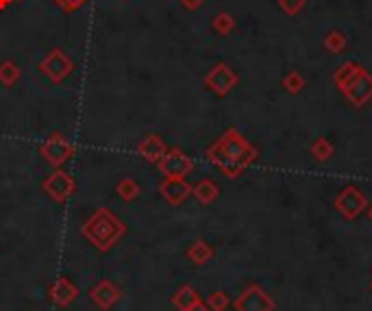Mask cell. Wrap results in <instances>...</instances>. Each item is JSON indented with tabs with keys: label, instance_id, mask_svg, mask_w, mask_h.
Returning a JSON list of instances; mask_svg holds the SVG:
<instances>
[{
	"label": "cell",
	"instance_id": "obj_27",
	"mask_svg": "<svg viewBox=\"0 0 372 311\" xmlns=\"http://www.w3.org/2000/svg\"><path fill=\"white\" fill-rule=\"evenodd\" d=\"M55 3H57V7H59V9L68 11V14H70V11L81 9V7L87 3V0H55Z\"/></svg>",
	"mask_w": 372,
	"mask_h": 311
},
{
	"label": "cell",
	"instance_id": "obj_3",
	"mask_svg": "<svg viewBox=\"0 0 372 311\" xmlns=\"http://www.w3.org/2000/svg\"><path fill=\"white\" fill-rule=\"evenodd\" d=\"M42 189L53 203L66 205L74 196L76 181H74V176L70 172L61 170V168H55V170L42 181Z\"/></svg>",
	"mask_w": 372,
	"mask_h": 311
},
{
	"label": "cell",
	"instance_id": "obj_14",
	"mask_svg": "<svg viewBox=\"0 0 372 311\" xmlns=\"http://www.w3.org/2000/svg\"><path fill=\"white\" fill-rule=\"evenodd\" d=\"M165 150H168V146H165V141L161 135H155V133H150L146 135L142 141H139V146H137V152H139V157H142L144 161L148 163H159V159L165 154Z\"/></svg>",
	"mask_w": 372,
	"mask_h": 311
},
{
	"label": "cell",
	"instance_id": "obj_19",
	"mask_svg": "<svg viewBox=\"0 0 372 311\" xmlns=\"http://www.w3.org/2000/svg\"><path fill=\"white\" fill-rule=\"evenodd\" d=\"M115 194L124 200V203H133L137 196H139V185H137V181L133 178H122L118 181V185H115Z\"/></svg>",
	"mask_w": 372,
	"mask_h": 311
},
{
	"label": "cell",
	"instance_id": "obj_11",
	"mask_svg": "<svg viewBox=\"0 0 372 311\" xmlns=\"http://www.w3.org/2000/svg\"><path fill=\"white\" fill-rule=\"evenodd\" d=\"M237 311H272L275 303L264 290H259L257 285H251L248 290H244L242 296L235 301Z\"/></svg>",
	"mask_w": 372,
	"mask_h": 311
},
{
	"label": "cell",
	"instance_id": "obj_31",
	"mask_svg": "<svg viewBox=\"0 0 372 311\" xmlns=\"http://www.w3.org/2000/svg\"><path fill=\"white\" fill-rule=\"evenodd\" d=\"M370 220H372V209H370Z\"/></svg>",
	"mask_w": 372,
	"mask_h": 311
},
{
	"label": "cell",
	"instance_id": "obj_16",
	"mask_svg": "<svg viewBox=\"0 0 372 311\" xmlns=\"http://www.w3.org/2000/svg\"><path fill=\"white\" fill-rule=\"evenodd\" d=\"M191 194H194L200 205H211L218 196H220V187H218L213 181L202 178L194 187H191Z\"/></svg>",
	"mask_w": 372,
	"mask_h": 311
},
{
	"label": "cell",
	"instance_id": "obj_8",
	"mask_svg": "<svg viewBox=\"0 0 372 311\" xmlns=\"http://www.w3.org/2000/svg\"><path fill=\"white\" fill-rule=\"evenodd\" d=\"M342 92L346 94L355 107H364L366 102L372 98V76L362 68L353 79L342 87Z\"/></svg>",
	"mask_w": 372,
	"mask_h": 311
},
{
	"label": "cell",
	"instance_id": "obj_25",
	"mask_svg": "<svg viewBox=\"0 0 372 311\" xmlns=\"http://www.w3.org/2000/svg\"><path fill=\"white\" fill-rule=\"evenodd\" d=\"M229 305H231V301H229V296H226L224 292H213V294H209V298H207L209 311H226Z\"/></svg>",
	"mask_w": 372,
	"mask_h": 311
},
{
	"label": "cell",
	"instance_id": "obj_10",
	"mask_svg": "<svg viewBox=\"0 0 372 311\" xmlns=\"http://www.w3.org/2000/svg\"><path fill=\"white\" fill-rule=\"evenodd\" d=\"M81 290L70 277H59L57 281H53V285L48 288V298L50 303L57 307H70L76 298H79Z\"/></svg>",
	"mask_w": 372,
	"mask_h": 311
},
{
	"label": "cell",
	"instance_id": "obj_6",
	"mask_svg": "<svg viewBox=\"0 0 372 311\" xmlns=\"http://www.w3.org/2000/svg\"><path fill=\"white\" fill-rule=\"evenodd\" d=\"M40 154L46 159V163H50L53 168H61L63 163L74 157V146L66 139V135L53 133L48 135L46 141L40 146Z\"/></svg>",
	"mask_w": 372,
	"mask_h": 311
},
{
	"label": "cell",
	"instance_id": "obj_9",
	"mask_svg": "<svg viewBox=\"0 0 372 311\" xmlns=\"http://www.w3.org/2000/svg\"><path fill=\"white\" fill-rule=\"evenodd\" d=\"M336 209L344 216V218H357L366 209V194L357 187H346L340 192V196L336 198Z\"/></svg>",
	"mask_w": 372,
	"mask_h": 311
},
{
	"label": "cell",
	"instance_id": "obj_17",
	"mask_svg": "<svg viewBox=\"0 0 372 311\" xmlns=\"http://www.w3.org/2000/svg\"><path fill=\"white\" fill-rule=\"evenodd\" d=\"M211 257H213V249L205 240H196L187 249V259H189L191 264H196V266L207 264Z\"/></svg>",
	"mask_w": 372,
	"mask_h": 311
},
{
	"label": "cell",
	"instance_id": "obj_4",
	"mask_svg": "<svg viewBox=\"0 0 372 311\" xmlns=\"http://www.w3.org/2000/svg\"><path fill=\"white\" fill-rule=\"evenodd\" d=\"M40 70L48 81L63 83L74 72V61L68 57L66 50L53 48V50H48L46 57L40 61Z\"/></svg>",
	"mask_w": 372,
	"mask_h": 311
},
{
	"label": "cell",
	"instance_id": "obj_24",
	"mask_svg": "<svg viewBox=\"0 0 372 311\" xmlns=\"http://www.w3.org/2000/svg\"><path fill=\"white\" fill-rule=\"evenodd\" d=\"M283 87H286V92H290V94H301L303 87H305V79L299 72H290L283 79Z\"/></svg>",
	"mask_w": 372,
	"mask_h": 311
},
{
	"label": "cell",
	"instance_id": "obj_2",
	"mask_svg": "<svg viewBox=\"0 0 372 311\" xmlns=\"http://www.w3.org/2000/svg\"><path fill=\"white\" fill-rule=\"evenodd\" d=\"M81 235L92 244L96 251L107 253L126 235V224L111 209L100 207V209H96L83 222Z\"/></svg>",
	"mask_w": 372,
	"mask_h": 311
},
{
	"label": "cell",
	"instance_id": "obj_30",
	"mask_svg": "<svg viewBox=\"0 0 372 311\" xmlns=\"http://www.w3.org/2000/svg\"><path fill=\"white\" fill-rule=\"evenodd\" d=\"M16 0H0V11H5V9H9L11 5H14Z\"/></svg>",
	"mask_w": 372,
	"mask_h": 311
},
{
	"label": "cell",
	"instance_id": "obj_20",
	"mask_svg": "<svg viewBox=\"0 0 372 311\" xmlns=\"http://www.w3.org/2000/svg\"><path fill=\"white\" fill-rule=\"evenodd\" d=\"M211 29L218 35H229L235 29V18L231 14H226V11H220V14H216V18L211 20Z\"/></svg>",
	"mask_w": 372,
	"mask_h": 311
},
{
	"label": "cell",
	"instance_id": "obj_21",
	"mask_svg": "<svg viewBox=\"0 0 372 311\" xmlns=\"http://www.w3.org/2000/svg\"><path fill=\"white\" fill-rule=\"evenodd\" d=\"M359 70H362V66H359V63H355V61L342 63V66L336 70V85H338V89H342L346 83H349Z\"/></svg>",
	"mask_w": 372,
	"mask_h": 311
},
{
	"label": "cell",
	"instance_id": "obj_29",
	"mask_svg": "<svg viewBox=\"0 0 372 311\" xmlns=\"http://www.w3.org/2000/svg\"><path fill=\"white\" fill-rule=\"evenodd\" d=\"M189 311H209V307H207V303H202V301H198L194 307H191Z\"/></svg>",
	"mask_w": 372,
	"mask_h": 311
},
{
	"label": "cell",
	"instance_id": "obj_7",
	"mask_svg": "<svg viewBox=\"0 0 372 311\" xmlns=\"http://www.w3.org/2000/svg\"><path fill=\"white\" fill-rule=\"evenodd\" d=\"M237 81L240 79H237L235 70L224 61L216 63V66L207 72V76H205V85H207L216 96H226L231 89L237 85Z\"/></svg>",
	"mask_w": 372,
	"mask_h": 311
},
{
	"label": "cell",
	"instance_id": "obj_15",
	"mask_svg": "<svg viewBox=\"0 0 372 311\" xmlns=\"http://www.w3.org/2000/svg\"><path fill=\"white\" fill-rule=\"evenodd\" d=\"M198 301H200V296L194 288H191V285H181V288H178L172 296V305L178 311H189Z\"/></svg>",
	"mask_w": 372,
	"mask_h": 311
},
{
	"label": "cell",
	"instance_id": "obj_18",
	"mask_svg": "<svg viewBox=\"0 0 372 311\" xmlns=\"http://www.w3.org/2000/svg\"><path fill=\"white\" fill-rule=\"evenodd\" d=\"M20 76H22V70L16 61H3L0 63V83H3L5 87H14L18 81H20Z\"/></svg>",
	"mask_w": 372,
	"mask_h": 311
},
{
	"label": "cell",
	"instance_id": "obj_12",
	"mask_svg": "<svg viewBox=\"0 0 372 311\" xmlns=\"http://www.w3.org/2000/svg\"><path fill=\"white\" fill-rule=\"evenodd\" d=\"M89 298H92V303L102 309V311H109L118 305V301L122 298V292L115 288V285L109 281V279H100L92 290H89Z\"/></svg>",
	"mask_w": 372,
	"mask_h": 311
},
{
	"label": "cell",
	"instance_id": "obj_1",
	"mask_svg": "<svg viewBox=\"0 0 372 311\" xmlns=\"http://www.w3.org/2000/svg\"><path fill=\"white\" fill-rule=\"evenodd\" d=\"M255 157H257V150L235 128H229L220 139H216L207 148V159L231 178L240 176L253 163Z\"/></svg>",
	"mask_w": 372,
	"mask_h": 311
},
{
	"label": "cell",
	"instance_id": "obj_5",
	"mask_svg": "<svg viewBox=\"0 0 372 311\" xmlns=\"http://www.w3.org/2000/svg\"><path fill=\"white\" fill-rule=\"evenodd\" d=\"M159 172L163 174V178H185L187 174H191L194 170V161L183 150L178 148H168L165 154L157 163Z\"/></svg>",
	"mask_w": 372,
	"mask_h": 311
},
{
	"label": "cell",
	"instance_id": "obj_13",
	"mask_svg": "<svg viewBox=\"0 0 372 311\" xmlns=\"http://www.w3.org/2000/svg\"><path fill=\"white\" fill-rule=\"evenodd\" d=\"M159 194L168 205L178 207V205H183L189 198L191 185L187 183L185 178H163L159 183Z\"/></svg>",
	"mask_w": 372,
	"mask_h": 311
},
{
	"label": "cell",
	"instance_id": "obj_28",
	"mask_svg": "<svg viewBox=\"0 0 372 311\" xmlns=\"http://www.w3.org/2000/svg\"><path fill=\"white\" fill-rule=\"evenodd\" d=\"M185 9H189V11H194V9H198V7H202L205 5V0H178Z\"/></svg>",
	"mask_w": 372,
	"mask_h": 311
},
{
	"label": "cell",
	"instance_id": "obj_26",
	"mask_svg": "<svg viewBox=\"0 0 372 311\" xmlns=\"http://www.w3.org/2000/svg\"><path fill=\"white\" fill-rule=\"evenodd\" d=\"M279 5L288 16H297L299 11L305 7V0H279Z\"/></svg>",
	"mask_w": 372,
	"mask_h": 311
},
{
	"label": "cell",
	"instance_id": "obj_23",
	"mask_svg": "<svg viewBox=\"0 0 372 311\" xmlns=\"http://www.w3.org/2000/svg\"><path fill=\"white\" fill-rule=\"evenodd\" d=\"M312 154L318 159V161H329L331 159V154H333V146L329 144V141L325 137H320L314 141V146H312Z\"/></svg>",
	"mask_w": 372,
	"mask_h": 311
},
{
	"label": "cell",
	"instance_id": "obj_22",
	"mask_svg": "<svg viewBox=\"0 0 372 311\" xmlns=\"http://www.w3.org/2000/svg\"><path fill=\"white\" fill-rule=\"evenodd\" d=\"M323 44H325V48L329 50V53H342V50L346 48V35L340 33V31H331V33H327Z\"/></svg>",
	"mask_w": 372,
	"mask_h": 311
}]
</instances>
